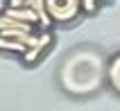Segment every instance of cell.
<instances>
[{
  "instance_id": "6da1fadb",
  "label": "cell",
  "mask_w": 120,
  "mask_h": 111,
  "mask_svg": "<svg viewBox=\"0 0 120 111\" xmlns=\"http://www.w3.org/2000/svg\"><path fill=\"white\" fill-rule=\"evenodd\" d=\"M45 9H48V14H50L52 20H57V23H68V20H73L75 16L82 11V2H75V0H68V2L48 0Z\"/></svg>"
},
{
  "instance_id": "7a4b0ae2",
  "label": "cell",
  "mask_w": 120,
  "mask_h": 111,
  "mask_svg": "<svg viewBox=\"0 0 120 111\" xmlns=\"http://www.w3.org/2000/svg\"><path fill=\"white\" fill-rule=\"evenodd\" d=\"M52 43V36H50V32H43V34H39V43L32 48V50H27V54L23 59H25V64H34L36 59L41 57V54L48 50V46Z\"/></svg>"
},
{
  "instance_id": "3957f363",
  "label": "cell",
  "mask_w": 120,
  "mask_h": 111,
  "mask_svg": "<svg viewBox=\"0 0 120 111\" xmlns=\"http://www.w3.org/2000/svg\"><path fill=\"white\" fill-rule=\"evenodd\" d=\"M27 7L34 9V14L39 16V23L43 27H48L50 23H52V18H50V14H48V9H45V2H41V0H32V2H27Z\"/></svg>"
},
{
  "instance_id": "277c9868",
  "label": "cell",
  "mask_w": 120,
  "mask_h": 111,
  "mask_svg": "<svg viewBox=\"0 0 120 111\" xmlns=\"http://www.w3.org/2000/svg\"><path fill=\"white\" fill-rule=\"evenodd\" d=\"M0 50H9V52H20L23 57L27 54V48L18 41H9V39H0Z\"/></svg>"
},
{
  "instance_id": "5b68a950",
  "label": "cell",
  "mask_w": 120,
  "mask_h": 111,
  "mask_svg": "<svg viewBox=\"0 0 120 111\" xmlns=\"http://www.w3.org/2000/svg\"><path fill=\"white\" fill-rule=\"evenodd\" d=\"M82 9H84V11H95L98 5H95V2H82Z\"/></svg>"
},
{
  "instance_id": "8992f818",
  "label": "cell",
  "mask_w": 120,
  "mask_h": 111,
  "mask_svg": "<svg viewBox=\"0 0 120 111\" xmlns=\"http://www.w3.org/2000/svg\"><path fill=\"white\" fill-rule=\"evenodd\" d=\"M5 9H7V5H5V2H0V14L5 11Z\"/></svg>"
}]
</instances>
